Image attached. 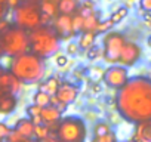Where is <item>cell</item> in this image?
Here are the masks:
<instances>
[{"mask_svg": "<svg viewBox=\"0 0 151 142\" xmlns=\"http://www.w3.org/2000/svg\"><path fill=\"white\" fill-rule=\"evenodd\" d=\"M119 114L129 123L151 120V79L133 77L116 96Z\"/></svg>", "mask_w": 151, "mask_h": 142, "instance_id": "cell-1", "label": "cell"}, {"mask_svg": "<svg viewBox=\"0 0 151 142\" xmlns=\"http://www.w3.org/2000/svg\"><path fill=\"white\" fill-rule=\"evenodd\" d=\"M9 71L24 85H36L45 76V62L43 58L28 52L12 58Z\"/></svg>", "mask_w": 151, "mask_h": 142, "instance_id": "cell-2", "label": "cell"}, {"mask_svg": "<svg viewBox=\"0 0 151 142\" xmlns=\"http://www.w3.org/2000/svg\"><path fill=\"white\" fill-rule=\"evenodd\" d=\"M28 33H30L31 53H34L40 58H47L58 52L61 39L52 25H40L39 28L28 31Z\"/></svg>", "mask_w": 151, "mask_h": 142, "instance_id": "cell-3", "label": "cell"}, {"mask_svg": "<svg viewBox=\"0 0 151 142\" xmlns=\"http://www.w3.org/2000/svg\"><path fill=\"white\" fill-rule=\"evenodd\" d=\"M0 44L3 47L5 55L15 58L30 50V33L19 27H12L8 33L0 36Z\"/></svg>", "mask_w": 151, "mask_h": 142, "instance_id": "cell-4", "label": "cell"}, {"mask_svg": "<svg viewBox=\"0 0 151 142\" xmlns=\"http://www.w3.org/2000/svg\"><path fill=\"white\" fill-rule=\"evenodd\" d=\"M56 136L62 142H85L88 136V127L85 120L77 115L62 117L58 124Z\"/></svg>", "mask_w": 151, "mask_h": 142, "instance_id": "cell-5", "label": "cell"}, {"mask_svg": "<svg viewBox=\"0 0 151 142\" xmlns=\"http://www.w3.org/2000/svg\"><path fill=\"white\" fill-rule=\"evenodd\" d=\"M42 9L40 3L30 0L24 2L18 9L14 11V22L17 27L24 28L27 31H33L42 25Z\"/></svg>", "mask_w": 151, "mask_h": 142, "instance_id": "cell-6", "label": "cell"}, {"mask_svg": "<svg viewBox=\"0 0 151 142\" xmlns=\"http://www.w3.org/2000/svg\"><path fill=\"white\" fill-rule=\"evenodd\" d=\"M126 39L122 33L119 31H108L105 33L104 39H102V50H104V61L107 64H119L120 59V53L126 44Z\"/></svg>", "mask_w": 151, "mask_h": 142, "instance_id": "cell-7", "label": "cell"}, {"mask_svg": "<svg viewBox=\"0 0 151 142\" xmlns=\"http://www.w3.org/2000/svg\"><path fill=\"white\" fill-rule=\"evenodd\" d=\"M129 71L126 67L120 65V64H114L110 65L108 68L104 70V76H102V82L114 89V90H120L126 86V83L129 82Z\"/></svg>", "mask_w": 151, "mask_h": 142, "instance_id": "cell-8", "label": "cell"}, {"mask_svg": "<svg viewBox=\"0 0 151 142\" xmlns=\"http://www.w3.org/2000/svg\"><path fill=\"white\" fill-rule=\"evenodd\" d=\"M80 87L71 82H62L56 95L52 96V105L58 107L61 111H64L70 104H73L79 96Z\"/></svg>", "mask_w": 151, "mask_h": 142, "instance_id": "cell-9", "label": "cell"}, {"mask_svg": "<svg viewBox=\"0 0 151 142\" xmlns=\"http://www.w3.org/2000/svg\"><path fill=\"white\" fill-rule=\"evenodd\" d=\"M52 27L61 40H70V39L76 37V33L73 30V15L59 14L56 18H53Z\"/></svg>", "mask_w": 151, "mask_h": 142, "instance_id": "cell-10", "label": "cell"}, {"mask_svg": "<svg viewBox=\"0 0 151 142\" xmlns=\"http://www.w3.org/2000/svg\"><path fill=\"white\" fill-rule=\"evenodd\" d=\"M141 53H142V50H141V47H139L136 43H133V42H126V44H124V47H123V50H122V53H120L119 64L123 65V67H126V68H127V67H132V65H135V64L139 61Z\"/></svg>", "mask_w": 151, "mask_h": 142, "instance_id": "cell-11", "label": "cell"}, {"mask_svg": "<svg viewBox=\"0 0 151 142\" xmlns=\"http://www.w3.org/2000/svg\"><path fill=\"white\" fill-rule=\"evenodd\" d=\"M22 82L15 77L11 71H5V73L0 76V89L5 93H11V95H18L22 89Z\"/></svg>", "mask_w": 151, "mask_h": 142, "instance_id": "cell-12", "label": "cell"}, {"mask_svg": "<svg viewBox=\"0 0 151 142\" xmlns=\"http://www.w3.org/2000/svg\"><path fill=\"white\" fill-rule=\"evenodd\" d=\"M132 139L135 142H151V120L136 123Z\"/></svg>", "mask_w": 151, "mask_h": 142, "instance_id": "cell-13", "label": "cell"}, {"mask_svg": "<svg viewBox=\"0 0 151 142\" xmlns=\"http://www.w3.org/2000/svg\"><path fill=\"white\" fill-rule=\"evenodd\" d=\"M18 107L17 95L5 93L0 98V115H11Z\"/></svg>", "mask_w": 151, "mask_h": 142, "instance_id": "cell-14", "label": "cell"}, {"mask_svg": "<svg viewBox=\"0 0 151 142\" xmlns=\"http://www.w3.org/2000/svg\"><path fill=\"white\" fill-rule=\"evenodd\" d=\"M21 136H24L25 139H33L34 138V129L36 124L31 121V118H19L14 127Z\"/></svg>", "mask_w": 151, "mask_h": 142, "instance_id": "cell-15", "label": "cell"}, {"mask_svg": "<svg viewBox=\"0 0 151 142\" xmlns=\"http://www.w3.org/2000/svg\"><path fill=\"white\" fill-rule=\"evenodd\" d=\"M80 8V0H59L58 12L62 15H74Z\"/></svg>", "mask_w": 151, "mask_h": 142, "instance_id": "cell-16", "label": "cell"}, {"mask_svg": "<svg viewBox=\"0 0 151 142\" xmlns=\"http://www.w3.org/2000/svg\"><path fill=\"white\" fill-rule=\"evenodd\" d=\"M99 22H101L99 12H98V11H95L92 15H89L88 18H85L82 33H96V28H98Z\"/></svg>", "mask_w": 151, "mask_h": 142, "instance_id": "cell-17", "label": "cell"}, {"mask_svg": "<svg viewBox=\"0 0 151 142\" xmlns=\"http://www.w3.org/2000/svg\"><path fill=\"white\" fill-rule=\"evenodd\" d=\"M61 83H62V82H61L58 77L50 76V77H47V79L39 86V89H40V90H45V92H47L50 96H53V95H56V92H58Z\"/></svg>", "mask_w": 151, "mask_h": 142, "instance_id": "cell-18", "label": "cell"}, {"mask_svg": "<svg viewBox=\"0 0 151 142\" xmlns=\"http://www.w3.org/2000/svg\"><path fill=\"white\" fill-rule=\"evenodd\" d=\"M96 42V33H80L79 36V46L82 50H89Z\"/></svg>", "mask_w": 151, "mask_h": 142, "instance_id": "cell-19", "label": "cell"}, {"mask_svg": "<svg viewBox=\"0 0 151 142\" xmlns=\"http://www.w3.org/2000/svg\"><path fill=\"white\" fill-rule=\"evenodd\" d=\"M40 9H42V14H46L50 18H56L59 15L58 3L55 2V0H42L40 2Z\"/></svg>", "mask_w": 151, "mask_h": 142, "instance_id": "cell-20", "label": "cell"}, {"mask_svg": "<svg viewBox=\"0 0 151 142\" xmlns=\"http://www.w3.org/2000/svg\"><path fill=\"white\" fill-rule=\"evenodd\" d=\"M33 104H36V105H39V107H47V105H50L52 104V96L47 93V92H45V90H37L34 95H33Z\"/></svg>", "mask_w": 151, "mask_h": 142, "instance_id": "cell-21", "label": "cell"}, {"mask_svg": "<svg viewBox=\"0 0 151 142\" xmlns=\"http://www.w3.org/2000/svg\"><path fill=\"white\" fill-rule=\"evenodd\" d=\"M93 12H95V2L93 0H83V2L80 3L79 11H77V14H80L83 18H88Z\"/></svg>", "mask_w": 151, "mask_h": 142, "instance_id": "cell-22", "label": "cell"}, {"mask_svg": "<svg viewBox=\"0 0 151 142\" xmlns=\"http://www.w3.org/2000/svg\"><path fill=\"white\" fill-rule=\"evenodd\" d=\"M50 129L46 126V124H39V126H36V129H34V138H36V141H39V142H43V141H46L49 136H50Z\"/></svg>", "mask_w": 151, "mask_h": 142, "instance_id": "cell-23", "label": "cell"}, {"mask_svg": "<svg viewBox=\"0 0 151 142\" xmlns=\"http://www.w3.org/2000/svg\"><path fill=\"white\" fill-rule=\"evenodd\" d=\"M110 132H113V130H111V126H110L108 123H105V121H99V123H96V124L93 126V136H95V138L104 136V135H107V133H110Z\"/></svg>", "mask_w": 151, "mask_h": 142, "instance_id": "cell-24", "label": "cell"}, {"mask_svg": "<svg viewBox=\"0 0 151 142\" xmlns=\"http://www.w3.org/2000/svg\"><path fill=\"white\" fill-rule=\"evenodd\" d=\"M127 12H129V9L126 8V6H122V8H119L117 11H114L113 14H111V21L114 22V25L116 24H119L122 19H124L126 16H127Z\"/></svg>", "mask_w": 151, "mask_h": 142, "instance_id": "cell-25", "label": "cell"}, {"mask_svg": "<svg viewBox=\"0 0 151 142\" xmlns=\"http://www.w3.org/2000/svg\"><path fill=\"white\" fill-rule=\"evenodd\" d=\"M86 56H88L89 61H96V59H99L101 56H104V50H102V47H99L98 44H93V46L86 52Z\"/></svg>", "mask_w": 151, "mask_h": 142, "instance_id": "cell-26", "label": "cell"}, {"mask_svg": "<svg viewBox=\"0 0 151 142\" xmlns=\"http://www.w3.org/2000/svg\"><path fill=\"white\" fill-rule=\"evenodd\" d=\"M83 21H85V18H83L80 14H74V15H73V30H74L76 36L82 33V28H83Z\"/></svg>", "mask_w": 151, "mask_h": 142, "instance_id": "cell-27", "label": "cell"}, {"mask_svg": "<svg viewBox=\"0 0 151 142\" xmlns=\"http://www.w3.org/2000/svg\"><path fill=\"white\" fill-rule=\"evenodd\" d=\"M114 27V22L111 19H105V21H101L98 28H96V34H101V33H108L111 28Z\"/></svg>", "mask_w": 151, "mask_h": 142, "instance_id": "cell-28", "label": "cell"}, {"mask_svg": "<svg viewBox=\"0 0 151 142\" xmlns=\"http://www.w3.org/2000/svg\"><path fill=\"white\" fill-rule=\"evenodd\" d=\"M25 113H27L28 118L37 117V115L42 114V107H39V105H36V104H31V105H28V107L25 108Z\"/></svg>", "mask_w": 151, "mask_h": 142, "instance_id": "cell-29", "label": "cell"}, {"mask_svg": "<svg viewBox=\"0 0 151 142\" xmlns=\"http://www.w3.org/2000/svg\"><path fill=\"white\" fill-rule=\"evenodd\" d=\"M14 129L8 124V123H5V121H0V141H3V139H8V136L11 135V132H12Z\"/></svg>", "mask_w": 151, "mask_h": 142, "instance_id": "cell-30", "label": "cell"}, {"mask_svg": "<svg viewBox=\"0 0 151 142\" xmlns=\"http://www.w3.org/2000/svg\"><path fill=\"white\" fill-rule=\"evenodd\" d=\"M92 142H117V138H116V133L114 132H110L104 136H99V138H93Z\"/></svg>", "mask_w": 151, "mask_h": 142, "instance_id": "cell-31", "label": "cell"}, {"mask_svg": "<svg viewBox=\"0 0 151 142\" xmlns=\"http://www.w3.org/2000/svg\"><path fill=\"white\" fill-rule=\"evenodd\" d=\"M79 50H80L79 43H74V42H70V43L67 44V47H65V52H67L70 56H76V55L79 53Z\"/></svg>", "mask_w": 151, "mask_h": 142, "instance_id": "cell-32", "label": "cell"}, {"mask_svg": "<svg viewBox=\"0 0 151 142\" xmlns=\"http://www.w3.org/2000/svg\"><path fill=\"white\" fill-rule=\"evenodd\" d=\"M55 64L56 67H65L68 64V56L64 53H56L55 55Z\"/></svg>", "mask_w": 151, "mask_h": 142, "instance_id": "cell-33", "label": "cell"}, {"mask_svg": "<svg viewBox=\"0 0 151 142\" xmlns=\"http://www.w3.org/2000/svg\"><path fill=\"white\" fill-rule=\"evenodd\" d=\"M24 141H25V138L21 136L15 129H14V130L11 132V135L8 136V142H24Z\"/></svg>", "mask_w": 151, "mask_h": 142, "instance_id": "cell-34", "label": "cell"}, {"mask_svg": "<svg viewBox=\"0 0 151 142\" xmlns=\"http://www.w3.org/2000/svg\"><path fill=\"white\" fill-rule=\"evenodd\" d=\"M11 28H12L11 21H8V19H0V36H3L5 33H8Z\"/></svg>", "mask_w": 151, "mask_h": 142, "instance_id": "cell-35", "label": "cell"}, {"mask_svg": "<svg viewBox=\"0 0 151 142\" xmlns=\"http://www.w3.org/2000/svg\"><path fill=\"white\" fill-rule=\"evenodd\" d=\"M139 9L144 12H151V0H139Z\"/></svg>", "mask_w": 151, "mask_h": 142, "instance_id": "cell-36", "label": "cell"}, {"mask_svg": "<svg viewBox=\"0 0 151 142\" xmlns=\"http://www.w3.org/2000/svg\"><path fill=\"white\" fill-rule=\"evenodd\" d=\"M21 5H22V0H8V2H6V6L9 9H12V11L18 9Z\"/></svg>", "mask_w": 151, "mask_h": 142, "instance_id": "cell-37", "label": "cell"}, {"mask_svg": "<svg viewBox=\"0 0 151 142\" xmlns=\"http://www.w3.org/2000/svg\"><path fill=\"white\" fill-rule=\"evenodd\" d=\"M8 15V6L3 5V3H0V19H5Z\"/></svg>", "mask_w": 151, "mask_h": 142, "instance_id": "cell-38", "label": "cell"}, {"mask_svg": "<svg viewBox=\"0 0 151 142\" xmlns=\"http://www.w3.org/2000/svg\"><path fill=\"white\" fill-rule=\"evenodd\" d=\"M101 89H102V87H101V85H99L98 82H95V83L92 85V92H93V93H99Z\"/></svg>", "mask_w": 151, "mask_h": 142, "instance_id": "cell-39", "label": "cell"}, {"mask_svg": "<svg viewBox=\"0 0 151 142\" xmlns=\"http://www.w3.org/2000/svg\"><path fill=\"white\" fill-rule=\"evenodd\" d=\"M147 46L151 49V36H148V39H147Z\"/></svg>", "mask_w": 151, "mask_h": 142, "instance_id": "cell-40", "label": "cell"}, {"mask_svg": "<svg viewBox=\"0 0 151 142\" xmlns=\"http://www.w3.org/2000/svg\"><path fill=\"white\" fill-rule=\"evenodd\" d=\"M5 55V52H3V47H2V44H0V58H2Z\"/></svg>", "mask_w": 151, "mask_h": 142, "instance_id": "cell-41", "label": "cell"}, {"mask_svg": "<svg viewBox=\"0 0 151 142\" xmlns=\"http://www.w3.org/2000/svg\"><path fill=\"white\" fill-rule=\"evenodd\" d=\"M3 73H5V68H3V67H2V65H0V76H2V74H3Z\"/></svg>", "mask_w": 151, "mask_h": 142, "instance_id": "cell-42", "label": "cell"}, {"mask_svg": "<svg viewBox=\"0 0 151 142\" xmlns=\"http://www.w3.org/2000/svg\"><path fill=\"white\" fill-rule=\"evenodd\" d=\"M24 142H39V141H34V139H25Z\"/></svg>", "mask_w": 151, "mask_h": 142, "instance_id": "cell-43", "label": "cell"}, {"mask_svg": "<svg viewBox=\"0 0 151 142\" xmlns=\"http://www.w3.org/2000/svg\"><path fill=\"white\" fill-rule=\"evenodd\" d=\"M3 95H5V92H3V90H2V89H0V98H2V96H3Z\"/></svg>", "mask_w": 151, "mask_h": 142, "instance_id": "cell-44", "label": "cell"}, {"mask_svg": "<svg viewBox=\"0 0 151 142\" xmlns=\"http://www.w3.org/2000/svg\"><path fill=\"white\" fill-rule=\"evenodd\" d=\"M6 2L8 0H0V3H3V5H6Z\"/></svg>", "mask_w": 151, "mask_h": 142, "instance_id": "cell-45", "label": "cell"}, {"mask_svg": "<svg viewBox=\"0 0 151 142\" xmlns=\"http://www.w3.org/2000/svg\"><path fill=\"white\" fill-rule=\"evenodd\" d=\"M56 142H62V141H59V139H58V141H56Z\"/></svg>", "mask_w": 151, "mask_h": 142, "instance_id": "cell-46", "label": "cell"}, {"mask_svg": "<svg viewBox=\"0 0 151 142\" xmlns=\"http://www.w3.org/2000/svg\"><path fill=\"white\" fill-rule=\"evenodd\" d=\"M55 2H56V3H58V2H59V0H55Z\"/></svg>", "mask_w": 151, "mask_h": 142, "instance_id": "cell-47", "label": "cell"}, {"mask_svg": "<svg viewBox=\"0 0 151 142\" xmlns=\"http://www.w3.org/2000/svg\"><path fill=\"white\" fill-rule=\"evenodd\" d=\"M0 142H2V141H0Z\"/></svg>", "mask_w": 151, "mask_h": 142, "instance_id": "cell-48", "label": "cell"}]
</instances>
